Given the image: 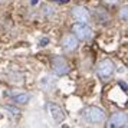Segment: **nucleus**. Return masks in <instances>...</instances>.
Instances as JSON below:
<instances>
[{
  "label": "nucleus",
  "instance_id": "1",
  "mask_svg": "<svg viewBox=\"0 0 128 128\" xmlns=\"http://www.w3.org/2000/svg\"><path fill=\"white\" fill-rule=\"evenodd\" d=\"M96 74L102 81H108L115 74V64L111 59H104L101 60L96 66Z\"/></svg>",
  "mask_w": 128,
  "mask_h": 128
},
{
  "label": "nucleus",
  "instance_id": "2",
  "mask_svg": "<svg viewBox=\"0 0 128 128\" xmlns=\"http://www.w3.org/2000/svg\"><path fill=\"white\" fill-rule=\"evenodd\" d=\"M84 120L89 124H99L105 120V112L98 106H88L84 111Z\"/></svg>",
  "mask_w": 128,
  "mask_h": 128
},
{
  "label": "nucleus",
  "instance_id": "3",
  "mask_svg": "<svg viewBox=\"0 0 128 128\" xmlns=\"http://www.w3.org/2000/svg\"><path fill=\"white\" fill-rule=\"evenodd\" d=\"M72 32L75 33L74 36L81 39V40H88L92 36V29L86 23H75L72 26Z\"/></svg>",
  "mask_w": 128,
  "mask_h": 128
},
{
  "label": "nucleus",
  "instance_id": "4",
  "mask_svg": "<svg viewBox=\"0 0 128 128\" xmlns=\"http://www.w3.org/2000/svg\"><path fill=\"white\" fill-rule=\"evenodd\" d=\"M125 125H127V112H116L108 121V128H125Z\"/></svg>",
  "mask_w": 128,
  "mask_h": 128
},
{
  "label": "nucleus",
  "instance_id": "5",
  "mask_svg": "<svg viewBox=\"0 0 128 128\" xmlns=\"http://www.w3.org/2000/svg\"><path fill=\"white\" fill-rule=\"evenodd\" d=\"M52 65H53V70H55L56 75H66L69 72V65H68V62L62 56H55L52 60Z\"/></svg>",
  "mask_w": 128,
  "mask_h": 128
},
{
  "label": "nucleus",
  "instance_id": "6",
  "mask_svg": "<svg viewBox=\"0 0 128 128\" xmlns=\"http://www.w3.org/2000/svg\"><path fill=\"white\" fill-rule=\"evenodd\" d=\"M72 16L75 20H78L79 23H86L89 22V13L85 7L82 6H75L72 9Z\"/></svg>",
  "mask_w": 128,
  "mask_h": 128
},
{
  "label": "nucleus",
  "instance_id": "7",
  "mask_svg": "<svg viewBox=\"0 0 128 128\" xmlns=\"http://www.w3.org/2000/svg\"><path fill=\"white\" fill-rule=\"evenodd\" d=\"M48 110H49L50 116H52L56 122H62L65 120V114H64V111H62V108H60L59 105L53 104V102H49V104H48Z\"/></svg>",
  "mask_w": 128,
  "mask_h": 128
},
{
  "label": "nucleus",
  "instance_id": "8",
  "mask_svg": "<svg viewBox=\"0 0 128 128\" xmlns=\"http://www.w3.org/2000/svg\"><path fill=\"white\" fill-rule=\"evenodd\" d=\"M76 46H78V40H76V38L74 35L64 36V39H62V48H64L65 50H74V49H76Z\"/></svg>",
  "mask_w": 128,
  "mask_h": 128
},
{
  "label": "nucleus",
  "instance_id": "9",
  "mask_svg": "<svg viewBox=\"0 0 128 128\" xmlns=\"http://www.w3.org/2000/svg\"><path fill=\"white\" fill-rule=\"evenodd\" d=\"M13 101H14L16 104H26V102L29 101V95H28V94H19L16 96H13Z\"/></svg>",
  "mask_w": 128,
  "mask_h": 128
},
{
  "label": "nucleus",
  "instance_id": "10",
  "mask_svg": "<svg viewBox=\"0 0 128 128\" xmlns=\"http://www.w3.org/2000/svg\"><path fill=\"white\" fill-rule=\"evenodd\" d=\"M4 108H6L7 111H10L13 115H19V114H20L19 108H16V106H12V105H4Z\"/></svg>",
  "mask_w": 128,
  "mask_h": 128
},
{
  "label": "nucleus",
  "instance_id": "11",
  "mask_svg": "<svg viewBox=\"0 0 128 128\" xmlns=\"http://www.w3.org/2000/svg\"><path fill=\"white\" fill-rule=\"evenodd\" d=\"M121 16L124 18V20H127V6H125L124 9H122V13H121Z\"/></svg>",
  "mask_w": 128,
  "mask_h": 128
},
{
  "label": "nucleus",
  "instance_id": "12",
  "mask_svg": "<svg viewBox=\"0 0 128 128\" xmlns=\"http://www.w3.org/2000/svg\"><path fill=\"white\" fill-rule=\"evenodd\" d=\"M48 42H49V39H48V38H43V39H40V46H46Z\"/></svg>",
  "mask_w": 128,
  "mask_h": 128
},
{
  "label": "nucleus",
  "instance_id": "13",
  "mask_svg": "<svg viewBox=\"0 0 128 128\" xmlns=\"http://www.w3.org/2000/svg\"><path fill=\"white\" fill-rule=\"evenodd\" d=\"M120 86H121L124 91H127V84H125V82H120Z\"/></svg>",
  "mask_w": 128,
  "mask_h": 128
},
{
  "label": "nucleus",
  "instance_id": "14",
  "mask_svg": "<svg viewBox=\"0 0 128 128\" xmlns=\"http://www.w3.org/2000/svg\"><path fill=\"white\" fill-rule=\"evenodd\" d=\"M55 2H59V3H68L69 0H55Z\"/></svg>",
  "mask_w": 128,
  "mask_h": 128
},
{
  "label": "nucleus",
  "instance_id": "15",
  "mask_svg": "<svg viewBox=\"0 0 128 128\" xmlns=\"http://www.w3.org/2000/svg\"><path fill=\"white\" fill-rule=\"evenodd\" d=\"M105 2H108V3H116L118 0H105Z\"/></svg>",
  "mask_w": 128,
  "mask_h": 128
},
{
  "label": "nucleus",
  "instance_id": "16",
  "mask_svg": "<svg viewBox=\"0 0 128 128\" xmlns=\"http://www.w3.org/2000/svg\"><path fill=\"white\" fill-rule=\"evenodd\" d=\"M30 2H32L33 4H36V3H38V0H30Z\"/></svg>",
  "mask_w": 128,
  "mask_h": 128
},
{
  "label": "nucleus",
  "instance_id": "17",
  "mask_svg": "<svg viewBox=\"0 0 128 128\" xmlns=\"http://www.w3.org/2000/svg\"><path fill=\"white\" fill-rule=\"evenodd\" d=\"M0 118H2V115H0Z\"/></svg>",
  "mask_w": 128,
  "mask_h": 128
}]
</instances>
